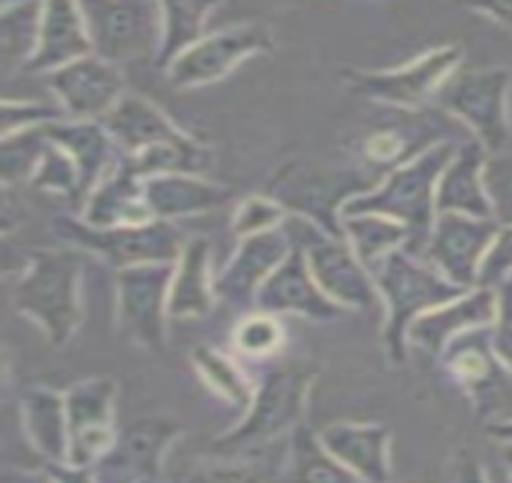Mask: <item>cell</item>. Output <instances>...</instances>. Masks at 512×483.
Masks as SVG:
<instances>
[{"instance_id":"cell-1","label":"cell","mask_w":512,"mask_h":483,"mask_svg":"<svg viewBox=\"0 0 512 483\" xmlns=\"http://www.w3.org/2000/svg\"><path fill=\"white\" fill-rule=\"evenodd\" d=\"M457 148L459 143L455 141H438L428 145L426 150H418L416 157L384 174L370 191L348 201L343 206L341 218L363 213L384 215L409 230L406 252L423 259L435 218H438L435 189H438L442 172L452 162Z\"/></svg>"},{"instance_id":"cell-2","label":"cell","mask_w":512,"mask_h":483,"mask_svg":"<svg viewBox=\"0 0 512 483\" xmlns=\"http://www.w3.org/2000/svg\"><path fill=\"white\" fill-rule=\"evenodd\" d=\"M83 278V252L37 249L27 256L10 300L15 312L42 331L51 346L63 348L83 327Z\"/></svg>"},{"instance_id":"cell-3","label":"cell","mask_w":512,"mask_h":483,"mask_svg":"<svg viewBox=\"0 0 512 483\" xmlns=\"http://www.w3.org/2000/svg\"><path fill=\"white\" fill-rule=\"evenodd\" d=\"M368 271L382 300L384 346L392 363L397 365L409 358L411 324L435 307L447 305L467 293V288L450 283L426 259L413 256L406 249L387 254Z\"/></svg>"},{"instance_id":"cell-4","label":"cell","mask_w":512,"mask_h":483,"mask_svg":"<svg viewBox=\"0 0 512 483\" xmlns=\"http://www.w3.org/2000/svg\"><path fill=\"white\" fill-rule=\"evenodd\" d=\"M314 380H317V370L312 365H271L256 380L254 399L240 421L228 433L215 438V450H256V447L271 445L283 435H293V430L305 423Z\"/></svg>"},{"instance_id":"cell-5","label":"cell","mask_w":512,"mask_h":483,"mask_svg":"<svg viewBox=\"0 0 512 483\" xmlns=\"http://www.w3.org/2000/svg\"><path fill=\"white\" fill-rule=\"evenodd\" d=\"M51 230L66 247L97 256L114 271L143 264H177L186 244L177 225L165 220L136 228L100 230L85 225L78 215H58Z\"/></svg>"},{"instance_id":"cell-6","label":"cell","mask_w":512,"mask_h":483,"mask_svg":"<svg viewBox=\"0 0 512 483\" xmlns=\"http://www.w3.org/2000/svg\"><path fill=\"white\" fill-rule=\"evenodd\" d=\"M360 174L327 170L310 162H290L271 179L266 194L288 211L290 218L312 223L314 228L343 237L341 211L348 201L370 191Z\"/></svg>"},{"instance_id":"cell-7","label":"cell","mask_w":512,"mask_h":483,"mask_svg":"<svg viewBox=\"0 0 512 483\" xmlns=\"http://www.w3.org/2000/svg\"><path fill=\"white\" fill-rule=\"evenodd\" d=\"M285 225L305 254L312 278L331 302H336L346 312L382 310L377 285L358 254L351 249V244L343 237H334L314 228L307 220L293 218V225Z\"/></svg>"},{"instance_id":"cell-8","label":"cell","mask_w":512,"mask_h":483,"mask_svg":"<svg viewBox=\"0 0 512 483\" xmlns=\"http://www.w3.org/2000/svg\"><path fill=\"white\" fill-rule=\"evenodd\" d=\"M510 83L508 68L462 71L440 87L435 102L442 112L462 121L488 155H496L510 143Z\"/></svg>"},{"instance_id":"cell-9","label":"cell","mask_w":512,"mask_h":483,"mask_svg":"<svg viewBox=\"0 0 512 483\" xmlns=\"http://www.w3.org/2000/svg\"><path fill=\"white\" fill-rule=\"evenodd\" d=\"M92 51L112 66L157 61L162 44V3L124 0V3H80Z\"/></svg>"},{"instance_id":"cell-10","label":"cell","mask_w":512,"mask_h":483,"mask_svg":"<svg viewBox=\"0 0 512 483\" xmlns=\"http://www.w3.org/2000/svg\"><path fill=\"white\" fill-rule=\"evenodd\" d=\"M174 264H143L116 271V329L128 343L160 353L167 343Z\"/></svg>"},{"instance_id":"cell-11","label":"cell","mask_w":512,"mask_h":483,"mask_svg":"<svg viewBox=\"0 0 512 483\" xmlns=\"http://www.w3.org/2000/svg\"><path fill=\"white\" fill-rule=\"evenodd\" d=\"M462 56L459 44H442L389 71H346V80L365 100L413 112L435 100L440 87L457 73Z\"/></svg>"},{"instance_id":"cell-12","label":"cell","mask_w":512,"mask_h":483,"mask_svg":"<svg viewBox=\"0 0 512 483\" xmlns=\"http://www.w3.org/2000/svg\"><path fill=\"white\" fill-rule=\"evenodd\" d=\"M271 51L273 34L264 25L244 22V25L208 32L199 44L191 46L167 68V83L174 90H196V87L220 83L244 61Z\"/></svg>"},{"instance_id":"cell-13","label":"cell","mask_w":512,"mask_h":483,"mask_svg":"<svg viewBox=\"0 0 512 483\" xmlns=\"http://www.w3.org/2000/svg\"><path fill=\"white\" fill-rule=\"evenodd\" d=\"M68 430L71 450L68 462L73 467L92 469L112 452L119 428H116V401L119 382L114 377H87L66 389Z\"/></svg>"},{"instance_id":"cell-14","label":"cell","mask_w":512,"mask_h":483,"mask_svg":"<svg viewBox=\"0 0 512 483\" xmlns=\"http://www.w3.org/2000/svg\"><path fill=\"white\" fill-rule=\"evenodd\" d=\"M498 230L500 225L496 220L438 213L423 259L459 288H479L481 264Z\"/></svg>"},{"instance_id":"cell-15","label":"cell","mask_w":512,"mask_h":483,"mask_svg":"<svg viewBox=\"0 0 512 483\" xmlns=\"http://www.w3.org/2000/svg\"><path fill=\"white\" fill-rule=\"evenodd\" d=\"M293 249L295 240L288 225L237 240L235 254L230 256L223 271H218V276H215L218 302L240 314L252 312L261 285L269 281L273 271L288 259Z\"/></svg>"},{"instance_id":"cell-16","label":"cell","mask_w":512,"mask_h":483,"mask_svg":"<svg viewBox=\"0 0 512 483\" xmlns=\"http://www.w3.org/2000/svg\"><path fill=\"white\" fill-rule=\"evenodd\" d=\"M184 428L170 418H143L119 430L112 452L92 467L97 483H157Z\"/></svg>"},{"instance_id":"cell-17","label":"cell","mask_w":512,"mask_h":483,"mask_svg":"<svg viewBox=\"0 0 512 483\" xmlns=\"http://www.w3.org/2000/svg\"><path fill=\"white\" fill-rule=\"evenodd\" d=\"M44 80L61 112L73 121H102L126 95L119 68L95 54L46 75Z\"/></svg>"},{"instance_id":"cell-18","label":"cell","mask_w":512,"mask_h":483,"mask_svg":"<svg viewBox=\"0 0 512 483\" xmlns=\"http://www.w3.org/2000/svg\"><path fill=\"white\" fill-rule=\"evenodd\" d=\"M254 310L273 314V317L293 314V317L312 319V322H336L346 314L343 307L322 293L298 244L288 259L273 271L269 281L261 285Z\"/></svg>"},{"instance_id":"cell-19","label":"cell","mask_w":512,"mask_h":483,"mask_svg":"<svg viewBox=\"0 0 512 483\" xmlns=\"http://www.w3.org/2000/svg\"><path fill=\"white\" fill-rule=\"evenodd\" d=\"M498 295L491 288L467 290L462 298L435 307L418 317L409 329V346L421 348L433 358H442L452 341L476 329H488L496 319Z\"/></svg>"},{"instance_id":"cell-20","label":"cell","mask_w":512,"mask_h":483,"mask_svg":"<svg viewBox=\"0 0 512 483\" xmlns=\"http://www.w3.org/2000/svg\"><path fill=\"white\" fill-rule=\"evenodd\" d=\"M80 220L90 228H136L153 223L145 201V177L126 157L80 203Z\"/></svg>"},{"instance_id":"cell-21","label":"cell","mask_w":512,"mask_h":483,"mask_svg":"<svg viewBox=\"0 0 512 483\" xmlns=\"http://www.w3.org/2000/svg\"><path fill=\"white\" fill-rule=\"evenodd\" d=\"M102 124L124 157H141L194 138L170 119V114L141 95H124V100L104 116Z\"/></svg>"},{"instance_id":"cell-22","label":"cell","mask_w":512,"mask_h":483,"mask_svg":"<svg viewBox=\"0 0 512 483\" xmlns=\"http://www.w3.org/2000/svg\"><path fill=\"white\" fill-rule=\"evenodd\" d=\"M319 440L363 483L392 479V433L382 423H331L319 430Z\"/></svg>"},{"instance_id":"cell-23","label":"cell","mask_w":512,"mask_h":483,"mask_svg":"<svg viewBox=\"0 0 512 483\" xmlns=\"http://www.w3.org/2000/svg\"><path fill=\"white\" fill-rule=\"evenodd\" d=\"M92 54L95 51H92L90 29H87L80 3H68V0L44 3L39 44L25 73L46 78Z\"/></svg>"},{"instance_id":"cell-24","label":"cell","mask_w":512,"mask_h":483,"mask_svg":"<svg viewBox=\"0 0 512 483\" xmlns=\"http://www.w3.org/2000/svg\"><path fill=\"white\" fill-rule=\"evenodd\" d=\"M488 153L479 141H464L457 148L450 165L442 172L435 189V208L438 213H457L469 218L496 220L484 184V167Z\"/></svg>"},{"instance_id":"cell-25","label":"cell","mask_w":512,"mask_h":483,"mask_svg":"<svg viewBox=\"0 0 512 483\" xmlns=\"http://www.w3.org/2000/svg\"><path fill=\"white\" fill-rule=\"evenodd\" d=\"M230 194L228 186L203 174H155L145 179V201L150 213L165 223L211 213L225 206Z\"/></svg>"},{"instance_id":"cell-26","label":"cell","mask_w":512,"mask_h":483,"mask_svg":"<svg viewBox=\"0 0 512 483\" xmlns=\"http://www.w3.org/2000/svg\"><path fill=\"white\" fill-rule=\"evenodd\" d=\"M20 418L25 438L46 464H66L71 450L66 394L34 384L20 394Z\"/></svg>"},{"instance_id":"cell-27","label":"cell","mask_w":512,"mask_h":483,"mask_svg":"<svg viewBox=\"0 0 512 483\" xmlns=\"http://www.w3.org/2000/svg\"><path fill=\"white\" fill-rule=\"evenodd\" d=\"M213 247L208 237H189L174 264L170 288V319H203L213 312L215 295Z\"/></svg>"},{"instance_id":"cell-28","label":"cell","mask_w":512,"mask_h":483,"mask_svg":"<svg viewBox=\"0 0 512 483\" xmlns=\"http://www.w3.org/2000/svg\"><path fill=\"white\" fill-rule=\"evenodd\" d=\"M44 133L51 143L58 145V148L75 162L80 179H83L85 196L90 194V191L114 170L116 162L121 160L119 148L114 145L112 136H109V131L104 128L102 121L61 119L44 126Z\"/></svg>"},{"instance_id":"cell-29","label":"cell","mask_w":512,"mask_h":483,"mask_svg":"<svg viewBox=\"0 0 512 483\" xmlns=\"http://www.w3.org/2000/svg\"><path fill=\"white\" fill-rule=\"evenodd\" d=\"M440 363L450 372L452 380L467 389L474 399H481L491 392L500 377H510V372L500 365L496 353H493L491 327L459 336L442 353Z\"/></svg>"},{"instance_id":"cell-30","label":"cell","mask_w":512,"mask_h":483,"mask_svg":"<svg viewBox=\"0 0 512 483\" xmlns=\"http://www.w3.org/2000/svg\"><path fill=\"white\" fill-rule=\"evenodd\" d=\"M191 365L208 392L215 394L230 409L242 413L254 399L256 380L242 368V363L230 353L215 346H196L191 353Z\"/></svg>"},{"instance_id":"cell-31","label":"cell","mask_w":512,"mask_h":483,"mask_svg":"<svg viewBox=\"0 0 512 483\" xmlns=\"http://www.w3.org/2000/svg\"><path fill=\"white\" fill-rule=\"evenodd\" d=\"M285 483H363L319 440V433L300 423L290 435Z\"/></svg>"},{"instance_id":"cell-32","label":"cell","mask_w":512,"mask_h":483,"mask_svg":"<svg viewBox=\"0 0 512 483\" xmlns=\"http://www.w3.org/2000/svg\"><path fill=\"white\" fill-rule=\"evenodd\" d=\"M218 8V3H199V0L162 3V44L155 66L167 71L179 56L199 44L208 34V20Z\"/></svg>"},{"instance_id":"cell-33","label":"cell","mask_w":512,"mask_h":483,"mask_svg":"<svg viewBox=\"0 0 512 483\" xmlns=\"http://www.w3.org/2000/svg\"><path fill=\"white\" fill-rule=\"evenodd\" d=\"M44 3H3L0 8V56L3 73H25L42 32Z\"/></svg>"},{"instance_id":"cell-34","label":"cell","mask_w":512,"mask_h":483,"mask_svg":"<svg viewBox=\"0 0 512 483\" xmlns=\"http://www.w3.org/2000/svg\"><path fill=\"white\" fill-rule=\"evenodd\" d=\"M341 230L343 240L351 244L365 269L375 266L387 254L409 247V230L394 220L384 218V215H343Z\"/></svg>"},{"instance_id":"cell-35","label":"cell","mask_w":512,"mask_h":483,"mask_svg":"<svg viewBox=\"0 0 512 483\" xmlns=\"http://www.w3.org/2000/svg\"><path fill=\"white\" fill-rule=\"evenodd\" d=\"M232 351L244 360H271L285 348L288 334L281 317H273L261 310L242 314L232 329Z\"/></svg>"},{"instance_id":"cell-36","label":"cell","mask_w":512,"mask_h":483,"mask_svg":"<svg viewBox=\"0 0 512 483\" xmlns=\"http://www.w3.org/2000/svg\"><path fill=\"white\" fill-rule=\"evenodd\" d=\"M46 145H49V138H46L44 126L3 138V148H0L3 155H0V160H3L5 189L10 184L32 182L34 172H37L39 162L44 157Z\"/></svg>"},{"instance_id":"cell-37","label":"cell","mask_w":512,"mask_h":483,"mask_svg":"<svg viewBox=\"0 0 512 483\" xmlns=\"http://www.w3.org/2000/svg\"><path fill=\"white\" fill-rule=\"evenodd\" d=\"M29 184L37 191H44V194H56L63 196V199H75L80 203L85 199L83 179H80L78 167H75L71 157L51 141L46 145L42 162H39L37 172H34Z\"/></svg>"},{"instance_id":"cell-38","label":"cell","mask_w":512,"mask_h":483,"mask_svg":"<svg viewBox=\"0 0 512 483\" xmlns=\"http://www.w3.org/2000/svg\"><path fill=\"white\" fill-rule=\"evenodd\" d=\"M288 218V211L276 199H271L269 194H252L235 206L230 230L237 240H244V237L283 228Z\"/></svg>"},{"instance_id":"cell-39","label":"cell","mask_w":512,"mask_h":483,"mask_svg":"<svg viewBox=\"0 0 512 483\" xmlns=\"http://www.w3.org/2000/svg\"><path fill=\"white\" fill-rule=\"evenodd\" d=\"M61 119H66V114L61 112L58 104L39 100H3L0 104V133H3V138L49 126Z\"/></svg>"},{"instance_id":"cell-40","label":"cell","mask_w":512,"mask_h":483,"mask_svg":"<svg viewBox=\"0 0 512 483\" xmlns=\"http://www.w3.org/2000/svg\"><path fill=\"white\" fill-rule=\"evenodd\" d=\"M484 184L496 223L500 228L512 225V153L488 155Z\"/></svg>"},{"instance_id":"cell-41","label":"cell","mask_w":512,"mask_h":483,"mask_svg":"<svg viewBox=\"0 0 512 483\" xmlns=\"http://www.w3.org/2000/svg\"><path fill=\"white\" fill-rule=\"evenodd\" d=\"M363 157L375 167H389V172L394 167L404 165L411 157H416L406 145V138L401 131L394 128H384V131L370 133L363 141Z\"/></svg>"},{"instance_id":"cell-42","label":"cell","mask_w":512,"mask_h":483,"mask_svg":"<svg viewBox=\"0 0 512 483\" xmlns=\"http://www.w3.org/2000/svg\"><path fill=\"white\" fill-rule=\"evenodd\" d=\"M512 278V225L498 230L479 271V288L498 290Z\"/></svg>"},{"instance_id":"cell-43","label":"cell","mask_w":512,"mask_h":483,"mask_svg":"<svg viewBox=\"0 0 512 483\" xmlns=\"http://www.w3.org/2000/svg\"><path fill=\"white\" fill-rule=\"evenodd\" d=\"M498 307L491 324V346L496 358L512 375V278L496 290Z\"/></svg>"},{"instance_id":"cell-44","label":"cell","mask_w":512,"mask_h":483,"mask_svg":"<svg viewBox=\"0 0 512 483\" xmlns=\"http://www.w3.org/2000/svg\"><path fill=\"white\" fill-rule=\"evenodd\" d=\"M186 483H269L259 471L242 464H225V467H208L194 474Z\"/></svg>"},{"instance_id":"cell-45","label":"cell","mask_w":512,"mask_h":483,"mask_svg":"<svg viewBox=\"0 0 512 483\" xmlns=\"http://www.w3.org/2000/svg\"><path fill=\"white\" fill-rule=\"evenodd\" d=\"M56 483H97L92 469L73 467V464H44Z\"/></svg>"},{"instance_id":"cell-46","label":"cell","mask_w":512,"mask_h":483,"mask_svg":"<svg viewBox=\"0 0 512 483\" xmlns=\"http://www.w3.org/2000/svg\"><path fill=\"white\" fill-rule=\"evenodd\" d=\"M3 483H56L49 469H5Z\"/></svg>"},{"instance_id":"cell-47","label":"cell","mask_w":512,"mask_h":483,"mask_svg":"<svg viewBox=\"0 0 512 483\" xmlns=\"http://www.w3.org/2000/svg\"><path fill=\"white\" fill-rule=\"evenodd\" d=\"M474 13H481L491 17L498 25L512 29V3H500V5H476Z\"/></svg>"},{"instance_id":"cell-48","label":"cell","mask_w":512,"mask_h":483,"mask_svg":"<svg viewBox=\"0 0 512 483\" xmlns=\"http://www.w3.org/2000/svg\"><path fill=\"white\" fill-rule=\"evenodd\" d=\"M457 483H491L488 481L486 471L479 467L476 462H464L462 469H459Z\"/></svg>"},{"instance_id":"cell-49","label":"cell","mask_w":512,"mask_h":483,"mask_svg":"<svg viewBox=\"0 0 512 483\" xmlns=\"http://www.w3.org/2000/svg\"><path fill=\"white\" fill-rule=\"evenodd\" d=\"M486 433L491 435V438H496V440L503 442V445H510L512 447V418H505V421L491 423V426L486 428Z\"/></svg>"},{"instance_id":"cell-50","label":"cell","mask_w":512,"mask_h":483,"mask_svg":"<svg viewBox=\"0 0 512 483\" xmlns=\"http://www.w3.org/2000/svg\"><path fill=\"white\" fill-rule=\"evenodd\" d=\"M503 457H505V464H508V483H512V447L510 445H503Z\"/></svg>"}]
</instances>
